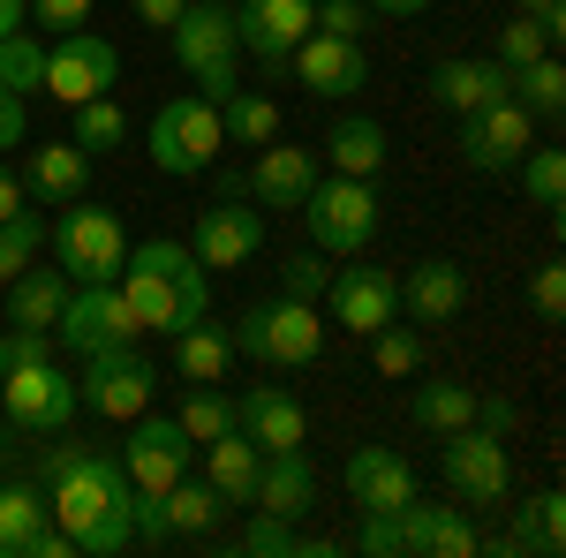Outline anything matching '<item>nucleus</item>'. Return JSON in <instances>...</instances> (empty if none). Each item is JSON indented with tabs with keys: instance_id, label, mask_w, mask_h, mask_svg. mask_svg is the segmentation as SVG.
<instances>
[{
	"instance_id": "f257e3e1",
	"label": "nucleus",
	"mask_w": 566,
	"mask_h": 558,
	"mask_svg": "<svg viewBox=\"0 0 566 558\" xmlns=\"http://www.w3.org/2000/svg\"><path fill=\"white\" fill-rule=\"evenodd\" d=\"M114 287L129 295L136 333H167V340H175L181 325L212 317V272L197 264L189 242H167V234L129 242V257H122V272H114Z\"/></svg>"
},
{
	"instance_id": "f03ea898",
	"label": "nucleus",
	"mask_w": 566,
	"mask_h": 558,
	"mask_svg": "<svg viewBox=\"0 0 566 558\" xmlns=\"http://www.w3.org/2000/svg\"><path fill=\"white\" fill-rule=\"evenodd\" d=\"M303 227H310V250H325V257H363L370 242H378V189L370 181H355V173H317V189H310L303 204Z\"/></svg>"
},
{
	"instance_id": "7ed1b4c3",
	"label": "nucleus",
	"mask_w": 566,
	"mask_h": 558,
	"mask_svg": "<svg viewBox=\"0 0 566 558\" xmlns=\"http://www.w3.org/2000/svg\"><path fill=\"white\" fill-rule=\"evenodd\" d=\"M234 355L272 362V370H303V362H317V355H325V317H317V302L272 295V302H258V309H242Z\"/></svg>"
},
{
	"instance_id": "20e7f679",
	"label": "nucleus",
	"mask_w": 566,
	"mask_h": 558,
	"mask_svg": "<svg viewBox=\"0 0 566 558\" xmlns=\"http://www.w3.org/2000/svg\"><path fill=\"white\" fill-rule=\"evenodd\" d=\"M167 39H175V61L181 76L197 84V98H227V91L242 84L234 76V61H242V45H234V15L219 8V0H189L175 23H167Z\"/></svg>"
},
{
	"instance_id": "39448f33",
	"label": "nucleus",
	"mask_w": 566,
	"mask_h": 558,
	"mask_svg": "<svg viewBox=\"0 0 566 558\" xmlns=\"http://www.w3.org/2000/svg\"><path fill=\"white\" fill-rule=\"evenodd\" d=\"M219 106L212 98H197V91H175V98H159V114H151V167L175 173V181H197V173L219 167Z\"/></svg>"
},
{
	"instance_id": "423d86ee",
	"label": "nucleus",
	"mask_w": 566,
	"mask_h": 558,
	"mask_svg": "<svg viewBox=\"0 0 566 558\" xmlns=\"http://www.w3.org/2000/svg\"><path fill=\"white\" fill-rule=\"evenodd\" d=\"M159 400V370L136 355V340L114 347H91L84 355V378H76V408H91L98 423H129Z\"/></svg>"
},
{
	"instance_id": "0eeeda50",
	"label": "nucleus",
	"mask_w": 566,
	"mask_h": 558,
	"mask_svg": "<svg viewBox=\"0 0 566 558\" xmlns=\"http://www.w3.org/2000/svg\"><path fill=\"white\" fill-rule=\"evenodd\" d=\"M122 257H129V234H122V219L106 212V204H91V197L61 204V219H53V264H61L76 287H84V280H114Z\"/></svg>"
},
{
	"instance_id": "6e6552de",
	"label": "nucleus",
	"mask_w": 566,
	"mask_h": 558,
	"mask_svg": "<svg viewBox=\"0 0 566 558\" xmlns=\"http://www.w3.org/2000/svg\"><path fill=\"white\" fill-rule=\"evenodd\" d=\"M0 408H8L15 430L53 438V430L76 423V378H69L53 355H39V362H8V370H0Z\"/></svg>"
},
{
	"instance_id": "1a4fd4ad",
	"label": "nucleus",
	"mask_w": 566,
	"mask_h": 558,
	"mask_svg": "<svg viewBox=\"0 0 566 558\" xmlns=\"http://www.w3.org/2000/svg\"><path fill=\"white\" fill-rule=\"evenodd\" d=\"M438 475H446V491H453L461 506H499V498L514 491V453H506V438H491V430L469 423V430L446 438Z\"/></svg>"
},
{
	"instance_id": "9d476101",
	"label": "nucleus",
	"mask_w": 566,
	"mask_h": 558,
	"mask_svg": "<svg viewBox=\"0 0 566 558\" xmlns=\"http://www.w3.org/2000/svg\"><path fill=\"white\" fill-rule=\"evenodd\" d=\"M114 76H122V45L84 31V23L45 45V91H53L61 106H84L98 91H114Z\"/></svg>"
},
{
	"instance_id": "9b49d317",
	"label": "nucleus",
	"mask_w": 566,
	"mask_h": 558,
	"mask_svg": "<svg viewBox=\"0 0 566 558\" xmlns=\"http://www.w3.org/2000/svg\"><path fill=\"white\" fill-rule=\"evenodd\" d=\"M122 468H129L136 491H167L197 468V438L175 423V415H129V445H122Z\"/></svg>"
},
{
	"instance_id": "f8f14e48",
	"label": "nucleus",
	"mask_w": 566,
	"mask_h": 558,
	"mask_svg": "<svg viewBox=\"0 0 566 558\" xmlns=\"http://www.w3.org/2000/svg\"><path fill=\"white\" fill-rule=\"evenodd\" d=\"M53 340L76 347V355H91V347H114V340H136L129 295H122L114 280H84V287H69L61 317H53Z\"/></svg>"
},
{
	"instance_id": "ddd939ff",
	"label": "nucleus",
	"mask_w": 566,
	"mask_h": 558,
	"mask_svg": "<svg viewBox=\"0 0 566 558\" xmlns=\"http://www.w3.org/2000/svg\"><path fill=\"white\" fill-rule=\"evenodd\" d=\"M325 309L340 317V333L370 340L378 325L400 317V272H386V264H340V272L325 280Z\"/></svg>"
},
{
	"instance_id": "4468645a",
	"label": "nucleus",
	"mask_w": 566,
	"mask_h": 558,
	"mask_svg": "<svg viewBox=\"0 0 566 558\" xmlns=\"http://www.w3.org/2000/svg\"><path fill=\"white\" fill-rule=\"evenodd\" d=\"M536 144V114H528L522 98H499V106H483L461 122V167L469 173H506L522 167V151Z\"/></svg>"
},
{
	"instance_id": "2eb2a0df",
	"label": "nucleus",
	"mask_w": 566,
	"mask_h": 558,
	"mask_svg": "<svg viewBox=\"0 0 566 558\" xmlns=\"http://www.w3.org/2000/svg\"><path fill=\"white\" fill-rule=\"evenodd\" d=\"M227 15H234V45L258 53L264 69H280L317 31V0H234Z\"/></svg>"
},
{
	"instance_id": "dca6fc26",
	"label": "nucleus",
	"mask_w": 566,
	"mask_h": 558,
	"mask_svg": "<svg viewBox=\"0 0 566 558\" xmlns=\"http://www.w3.org/2000/svg\"><path fill=\"white\" fill-rule=\"evenodd\" d=\"M189 250H197L205 272H234V264H250L264 250V204H242V197L205 204L197 227H189Z\"/></svg>"
},
{
	"instance_id": "f3484780",
	"label": "nucleus",
	"mask_w": 566,
	"mask_h": 558,
	"mask_svg": "<svg viewBox=\"0 0 566 558\" xmlns=\"http://www.w3.org/2000/svg\"><path fill=\"white\" fill-rule=\"evenodd\" d=\"M287 69H295V84H303L310 98H355V91L370 84L363 39H333V31H310V39L287 53Z\"/></svg>"
},
{
	"instance_id": "a211bd4d",
	"label": "nucleus",
	"mask_w": 566,
	"mask_h": 558,
	"mask_svg": "<svg viewBox=\"0 0 566 558\" xmlns=\"http://www.w3.org/2000/svg\"><path fill=\"white\" fill-rule=\"evenodd\" d=\"M340 491L363 514H400L416 498V468L400 461V445H355L348 461H340Z\"/></svg>"
},
{
	"instance_id": "6ab92c4d",
	"label": "nucleus",
	"mask_w": 566,
	"mask_h": 558,
	"mask_svg": "<svg viewBox=\"0 0 566 558\" xmlns=\"http://www.w3.org/2000/svg\"><path fill=\"white\" fill-rule=\"evenodd\" d=\"M0 558H76V544L45 514V491L31 483H0Z\"/></svg>"
},
{
	"instance_id": "aec40b11",
	"label": "nucleus",
	"mask_w": 566,
	"mask_h": 558,
	"mask_svg": "<svg viewBox=\"0 0 566 558\" xmlns=\"http://www.w3.org/2000/svg\"><path fill=\"white\" fill-rule=\"evenodd\" d=\"M461 302H469V272L453 257H423V264L400 272V309H408V325H453Z\"/></svg>"
},
{
	"instance_id": "412c9836",
	"label": "nucleus",
	"mask_w": 566,
	"mask_h": 558,
	"mask_svg": "<svg viewBox=\"0 0 566 558\" xmlns=\"http://www.w3.org/2000/svg\"><path fill=\"white\" fill-rule=\"evenodd\" d=\"M400 551L416 558H469L476 551V528H469V506H431V498H408L400 506Z\"/></svg>"
},
{
	"instance_id": "4be33fe9",
	"label": "nucleus",
	"mask_w": 566,
	"mask_h": 558,
	"mask_svg": "<svg viewBox=\"0 0 566 558\" xmlns=\"http://www.w3.org/2000/svg\"><path fill=\"white\" fill-rule=\"evenodd\" d=\"M431 98L446 114H483V106H499V98H514V69L506 61H438L431 69Z\"/></svg>"
},
{
	"instance_id": "5701e85b",
	"label": "nucleus",
	"mask_w": 566,
	"mask_h": 558,
	"mask_svg": "<svg viewBox=\"0 0 566 558\" xmlns=\"http://www.w3.org/2000/svg\"><path fill=\"white\" fill-rule=\"evenodd\" d=\"M310 189H317V159H310L303 144H287V136L258 144V167H250V204H280V212H295Z\"/></svg>"
},
{
	"instance_id": "b1692460",
	"label": "nucleus",
	"mask_w": 566,
	"mask_h": 558,
	"mask_svg": "<svg viewBox=\"0 0 566 558\" xmlns=\"http://www.w3.org/2000/svg\"><path fill=\"white\" fill-rule=\"evenodd\" d=\"M234 415H242V438H250L258 453H287V445H303V438H310L303 400L280 392V386H250L242 400H234Z\"/></svg>"
},
{
	"instance_id": "393cba45",
	"label": "nucleus",
	"mask_w": 566,
	"mask_h": 558,
	"mask_svg": "<svg viewBox=\"0 0 566 558\" xmlns=\"http://www.w3.org/2000/svg\"><path fill=\"white\" fill-rule=\"evenodd\" d=\"M23 197L31 204H76L91 197V151L84 144H39L23 167Z\"/></svg>"
},
{
	"instance_id": "a878e982",
	"label": "nucleus",
	"mask_w": 566,
	"mask_h": 558,
	"mask_svg": "<svg viewBox=\"0 0 566 558\" xmlns=\"http://www.w3.org/2000/svg\"><path fill=\"white\" fill-rule=\"evenodd\" d=\"M310 498H317V475H310V453H303V445L264 453V461H258V491H250V506H258V514L295 520V514H310Z\"/></svg>"
},
{
	"instance_id": "bb28decb",
	"label": "nucleus",
	"mask_w": 566,
	"mask_h": 558,
	"mask_svg": "<svg viewBox=\"0 0 566 558\" xmlns=\"http://www.w3.org/2000/svg\"><path fill=\"white\" fill-rule=\"evenodd\" d=\"M69 272L61 264H23L15 280H8V325H23V333H53V317H61V302H69Z\"/></svg>"
},
{
	"instance_id": "cd10ccee",
	"label": "nucleus",
	"mask_w": 566,
	"mask_h": 558,
	"mask_svg": "<svg viewBox=\"0 0 566 558\" xmlns=\"http://www.w3.org/2000/svg\"><path fill=\"white\" fill-rule=\"evenodd\" d=\"M227 370H234V333H227V325L197 317V325L175 333V378L181 386H219Z\"/></svg>"
},
{
	"instance_id": "c85d7f7f",
	"label": "nucleus",
	"mask_w": 566,
	"mask_h": 558,
	"mask_svg": "<svg viewBox=\"0 0 566 558\" xmlns=\"http://www.w3.org/2000/svg\"><path fill=\"white\" fill-rule=\"evenodd\" d=\"M205 453V483L219 491V506H250V491H258V445L242 438V430H227V438H212V445H197Z\"/></svg>"
},
{
	"instance_id": "c756f323",
	"label": "nucleus",
	"mask_w": 566,
	"mask_h": 558,
	"mask_svg": "<svg viewBox=\"0 0 566 558\" xmlns=\"http://www.w3.org/2000/svg\"><path fill=\"white\" fill-rule=\"evenodd\" d=\"M491 551H499V558H559L566 551V498H559V491L528 498V514L514 520V536H499Z\"/></svg>"
},
{
	"instance_id": "7c9ffc66",
	"label": "nucleus",
	"mask_w": 566,
	"mask_h": 558,
	"mask_svg": "<svg viewBox=\"0 0 566 558\" xmlns=\"http://www.w3.org/2000/svg\"><path fill=\"white\" fill-rule=\"evenodd\" d=\"M325 167H333V173H355V181H370V173L386 167V129H378L370 114H340V122L325 129Z\"/></svg>"
},
{
	"instance_id": "2f4dec72",
	"label": "nucleus",
	"mask_w": 566,
	"mask_h": 558,
	"mask_svg": "<svg viewBox=\"0 0 566 558\" xmlns=\"http://www.w3.org/2000/svg\"><path fill=\"white\" fill-rule=\"evenodd\" d=\"M416 430H431V438H453V430L476 423V392L461 386V378H431V386H416Z\"/></svg>"
},
{
	"instance_id": "473e14b6",
	"label": "nucleus",
	"mask_w": 566,
	"mask_h": 558,
	"mask_svg": "<svg viewBox=\"0 0 566 558\" xmlns=\"http://www.w3.org/2000/svg\"><path fill=\"white\" fill-rule=\"evenodd\" d=\"M219 129H227V144H272V136H280V98L234 84L219 98Z\"/></svg>"
},
{
	"instance_id": "72a5a7b5",
	"label": "nucleus",
	"mask_w": 566,
	"mask_h": 558,
	"mask_svg": "<svg viewBox=\"0 0 566 558\" xmlns=\"http://www.w3.org/2000/svg\"><path fill=\"white\" fill-rule=\"evenodd\" d=\"M159 506H167V528H175V536H212V528H219V491H212V483H197V475L167 483Z\"/></svg>"
},
{
	"instance_id": "f704fd0d",
	"label": "nucleus",
	"mask_w": 566,
	"mask_h": 558,
	"mask_svg": "<svg viewBox=\"0 0 566 558\" xmlns=\"http://www.w3.org/2000/svg\"><path fill=\"white\" fill-rule=\"evenodd\" d=\"M175 423L189 430L197 445H212V438H227V430H242V415H234V392L189 386V392H181V408H175Z\"/></svg>"
},
{
	"instance_id": "c9c22d12",
	"label": "nucleus",
	"mask_w": 566,
	"mask_h": 558,
	"mask_svg": "<svg viewBox=\"0 0 566 558\" xmlns=\"http://www.w3.org/2000/svg\"><path fill=\"white\" fill-rule=\"evenodd\" d=\"M514 98H522L536 122H559V114H566V69H559V53H536L528 69H514Z\"/></svg>"
},
{
	"instance_id": "e433bc0d",
	"label": "nucleus",
	"mask_w": 566,
	"mask_h": 558,
	"mask_svg": "<svg viewBox=\"0 0 566 558\" xmlns=\"http://www.w3.org/2000/svg\"><path fill=\"white\" fill-rule=\"evenodd\" d=\"M522 189L536 212H559L566 204V151L559 144H528L522 151Z\"/></svg>"
},
{
	"instance_id": "4c0bfd02",
	"label": "nucleus",
	"mask_w": 566,
	"mask_h": 558,
	"mask_svg": "<svg viewBox=\"0 0 566 558\" xmlns=\"http://www.w3.org/2000/svg\"><path fill=\"white\" fill-rule=\"evenodd\" d=\"M39 84H45V45H39V31H8V39H0V91L31 98Z\"/></svg>"
},
{
	"instance_id": "58836bf2",
	"label": "nucleus",
	"mask_w": 566,
	"mask_h": 558,
	"mask_svg": "<svg viewBox=\"0 0 566 558\" xmlns=\"http://www.w3.org/2000/svg\"><path fill=\"white\" fill-rule=\"evenodd\" d=\"M69 144H84V151H114V144H129V114L114 106V91H98L76 106V136Z\"/></svg>"
},
{
	"instance_id": "ea45409f",
	"label": "nucleus",
	"mask_w": 566,
	"mask_h": 558,
	"mask_svg": "<svg viewBox=\"0 0 566 558\" xmlns=\"http://www.w3.org/2000/svg\"><path fill=\"white\" fill-rule=\"evenodd\" d=\"M39 242H45V219L23 204V212H8L0 219V287L23 272V264H39Z\"/></svg>"
},
{
	"instance_id": "a19ab883",
	"label": "nucleus",
	"mask_w": 566,
	"mask_h": 558,
	"mask_svg": "<svg viewBox=\"0 0 566 558\" xmlns=\"http://www.w3.org/2000/svg\"><path fill=\"white\" fill-rule=\"evenodd\" d=\"M370 362H378V378H416V370H423V333L378 325V333H370Z\"/></svg>"
},
{
	"instance_id": "79ce46f5",
	"label": "nucleus",
	"mask_w": 566,
	"mask_h": 558,
	"mask_svg": "<svg viewBox=\"0 0 566 558\" xmlns=\"http://www.w3.org/2000/svg\"><path fill=\"white\" fill-rule=\"evenodd\" d=\"M325 280H333V264H325V250H303V257H280V295H295V302H325Z\"/></svg>"
},
{
	"instance_id": "37998d69",
	"label": "nucleus",
	"mask_w": 566,
	"mask_h": 558,
	"mask_svg": "<svg viewBox=\"0 0 566 558\" xmlns=\"http://www.w3.org/2000/svg\"><path fill=\"white\" fill-rule=\"evenodd\" d=\"M295 544H303L295 520H280V514H258V520H250V536H242V551H250V558H287Z\"/></svg>"
},
{
	"instance_id": "c03bdc74",
	"label": "nucleus",
	"mask_w": 566,
	"mask_h": 558,
	"mask_svg": "<svg viewBox=\"0 0 566 558\" xmlns=\"http://www.w3.org/2000/svg\"><path fill=\"white\" fill-rule=\"evenodd\" d=\"M355 551L400 558V514H363V536H355Z\"/></svg>"
},
{
	"instance_id": "a18cd8bd",
	"label": "nucleus",
	"mask_w": 566,
	"mask_h": 558,
	"mask_svg": "<svg viewBox=\"0 0 566 558\" xmlns=\"http://www.w3.org/2000/svg\"><path fill=\"white\" fill-rule=\"evenodd\" d=\"M528 302H536V317H544V325H559V317H566V272H559V264H544V272H536Z\"/></svg>"
},
{
	"instance_id": "49530a36",
	"label": "nucleus",
	"mask_w": 566,
	"mask_h": 558,
	"mask_svg": "<svg viewBox=\"0 0 566 558\" xmlns=\"http://www.w3.org/2000/svg\"><path fill=\"white\" fill-rule=\"evenodd\" d=\"M363 0H317V31H333V39H363Z\"/></svg>"
},
{
	"instance_id": "de8ad7c7",
	"label": "nucleus",
	"mask_w": 566,
	"mask_h": 558,
	"mask_svg": "<svg viewBox=\"0 0 566 558\" xmlns=\"http://www.w3.org/2000/svg\"><path fill=\"white\" fill-rule=\"evenodd\" d=\"M31 15H39V31H76V23H91V0H31Z\"/></svg>"
},
{
	"instance_id": "09e8293b",
	"label": "nucleus",
	"mask_w": 566,
	"mask_h": 558,
	"mask_svg": "<svg viewBox=\"0 0 566 558\" xmlns=\"http://www.w3.org/2000/svg\"><path fill=\"white\" fill-rule=\"evenodd\" d=\"M23 136H31V106H23L15 91H0V151H15Z\"/></svg>"
},
{
	"instance_id": "8fccbe9b",
	"label": "nucleus",
	"mask_w": 566,
	"mask_h": 558,
	"mask_svg": "<svg viewBox=\"0 0 566 558\" xmlns=\"http://www.w3.org/2000/svg\"><path fill=\"white\" fill-rule=\"evenodd\" d=\"M514 423H522V408H514V400H476V430H491V438H506Z\"/></svg>"
},
{
	"instance_id": "3c124183",
	"label": "nucleus",
	"mask_w": 566,
	"mask_h": 558,
	"mask_svg": "<svg viewBox=\"0 0 566 558\" xmlns=\"http://www.w3.org/2000/svg\"><path fill=\"white\" fill-rule=\"evenodd\" d=\"M181 8H189V0H136V23H151V31H167V23H175Z\"/></svg>"
},
{
	"instance_id": "603ef678",
	"label": "nucleus",
	"mask_w": 566,
	"mask_h": 558,
	"mask_svg": "<svg viewBox=\"0 0 566 558\" xmlns=\"http://www.w3.org/2000/svg\"><path fill=\"white\" fill-rule=\"evenodd\" d=\"M23 204H31V197H23V173H8V167H0V219H8V212H23Z\"/></svg>"
},
{
	"instance_id": "864d4df0",
	"label": "nucleus",
	"mask_w": 566,
	"mask_h": 558,
	"mask_svg": "<svg viewBox=\"0 0 566 558\" xmlns=\"http://www.w3.org/2000/svg\"><path fill=\"white\" fill-rule=\"evenodd\" d=\"M23 23H31V0H0V39L23 31Z\"/></svg>"
},
{
	"instance_id": "5fc2aeb1",
	"label": "nucleus",
	"mask_w": 566,
	"mask_h": 558,
	"mask_svg": "<svg viewBox=\"0 0 566 558\" xmlns=\"http://www.w3.org/2000/svg\"><path fill=\"white\" fill-rule=\"evenodd\" d=\"M363 8H378V15H423L431 0H363Z\"/></svg>"
},
{
	"instance_id": "6e6d98bb",
	"label": "nucleus",
	"mask_w": 566,
	"mask_h": 558,
	"mask_svg": "<svg viewBox=\"0 0 566 558\" xmlns=\"http://www.w3.org/2000/svg\"><path fill=\"white\" fill-rule=\"evenodd\" d=\"M544 8H559V0H514V15H544Z\"/></svg>"
},
{
	"instance_id": "4d7b16f0",
	"label": "nucleus",
	"mask_w": 566,
	"mask_h": 558,
	"mask_svg": "<svg viewBox=\"0 0 566 558\" xmlns=\"http://www.w3.org/2000/svg\"><path fill=\"white\" fill-rule=\"evenodd\" d=\"M219 8H234V0H219Z\"/></svg>"
},
{
	"instance_id": "13d9d810",
	"label": "nucleus",
	"mask_w": 566,
	"mask_h": 558,
	"mask_svg": "<svg viewBox=\"0 0 566 558\" xmlns=\"http://www.w3.org/2000/svg\"><path fill=\"white\" fill-rule=\"evenodd\" d=\"M0 370H8V355H0Z\"/></svg>"
}]
</instances>
